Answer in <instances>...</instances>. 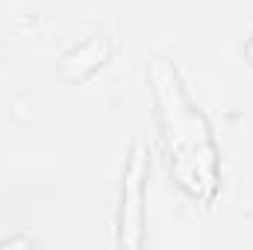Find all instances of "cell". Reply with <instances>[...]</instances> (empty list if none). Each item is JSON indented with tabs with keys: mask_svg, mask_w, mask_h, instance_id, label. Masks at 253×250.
I'll return each mask as SVG.
<instances>
[{
	"mask_svg": "<svg viewBox=\"0 0 253 250\" xmlns=\"http://www.w3.org/2000/svg\"><path fill=\"white\" fill-rule=\"evenodd\" d=\"M147 80L156 97V115L174 180L189 197L212 203L218 194V150L203 112L189 100L180 74L168 59H153Z\"/></svg>",
	"mask_w": 253,
	"mask_h": 250,
	"instance_id": "cell-1",
	"label": "cell"
},
{
	"mask_svg": "<svg viewBox=\"0 0 253 250\" xmlns=\"http://www.w3.org/2000/svg\"><path fill=\"white\" fill-rule=\"evenodd\" d=\"M144 180H147V150L135 144L124 168L121 206H118V245L126 250L144 242Z\"/></svg>",
	"mask_w": 253,
	"mask_h": 250,
	"instance_id": "cell-2",
	"label": "cell"
},
{
	"mask_svg": "<svg viewBox=\"0 0 253 250\" xmlns=\"http://www.w3.org/2000/svg\"><path fill=\"white\" fill-rule=\"evenodd\" d=\"M106 56H109L106 39H97V36L94 39H85L71 53H65L62 65H59V74H62L65 80H71V83H80V80L91 77L100 65L106 62Z\"/></svg>",
	"mask_w": 253,
	"mask_h": 250,
	"instance_id": "cell-3",
	"label": "cell"
},
{
	"mask_svg": "<svg viewBox=\"0 0 253 250\" xmlns=\"http://www.w3.org/2000/svg\"><path fill=\"white\" fill-rule=\"evenodd\" d=\"M30 239H12V242H0V248H30Z\"/></svg>",
	"mask_w": 253,
	"mask_h": 250,
	"instance_id": "cell-4",
	"label": "cell"
},
{
	"mask_svg": "<svg viewBox=\"0 0 253 250\" xmlns=\"http://www.w3.org/2000/svg\"><path fill=\"white\" fill-rule=\"evenodd\" d=\"M245 56H248V59H251V62H253V39H251V42H248V47H245Z\"/></svg>",
	"mask_w": 253,
	"mask_h": 250,
	"instance_id": "cell-5",
	"label": "cell"
}]
</instances>
